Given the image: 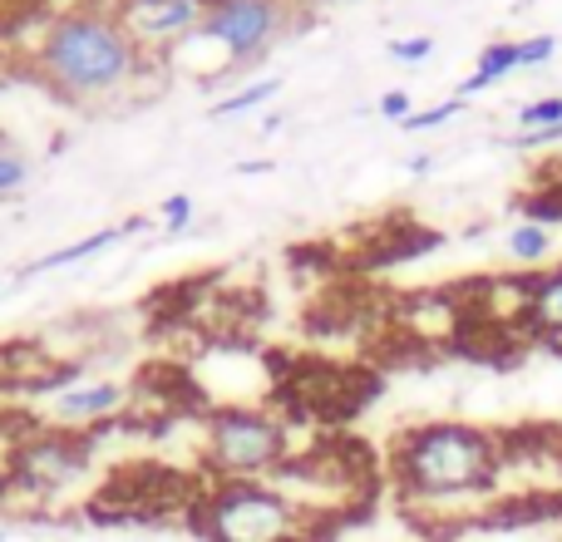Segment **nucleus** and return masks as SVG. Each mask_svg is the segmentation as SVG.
<instances>
[{"label": "nucleus", "mask_w": 562, "mask_h": 542, "mask_svg": "<svg viewBox=\"0 0 562 542\" xmlns=\"http://www.w3.org/2000/svg\"><path fill=\"white\" fill-rule=\"evenodd\" d=\"M30 69L49 94L79 109L119 104L148 75H164L158 59L144 55L138 39L124 30L119 5H94V0H79L49 15V25L30 49Z\"/></svg>", "instance_id": "1"}, {"label": "nucleus", "mask_w": 562, "mask_h": 542, "mask_svg": "<svg viewBox=\"0 0 562 542\" xmlns=\"http://www.w3.org/2000/svg\"><path fill=\"white\" fill-rule=\"evenodd\" d=\"M508 474V439L464 419H429L395 439L390 484L405 508H464L488 498Z\"/></svg>", "instance_id": "2"}, {"label": "nucleus", "mask_w": 562, "mask_h": 542, "mask_svg": "<svg viewBox=\"0 0 562 542\" xmlns=\"http://www.w3.org/2000/svg\"><path fill=\"white\" fill-rule=\"evenodd\" d=\"M193 523L207 542H311L321 518H311L277 478L207 484L193 498Z\"/></svg>", "instance_id": "3"}, {"label": "nucleus", "mask_w": 562, "mask_h": 542, "mask_svg": "<svg viewBox=\"0 0 562 542\" xmlns=\"http://www.w3.org/2000/svg\"><path fill=\"white\" fill-rule=\"evenodd\" d=\"M291 429L277 409L217 405L203 425V468L213 484L237 478H277L291 464Z\"/></svg>", "instance_id": "4"}, {"label": "nucleus", "mask_w": 562, "mask_h": 542, "mask_svg": "<svg viewBox=\"0 0 562 542\" xmlns=\"http://www.w3.org/2000/svg\"><path fill=\"white\" fill-rule=\"evenodd\" d=\"M89 434H69V429H30V434L15 439V449H10L5 468L0 474H10L20 488H30V494L40 498V504L49 508V498L65 494L69 484H79V478L89 474Z\"/></svg>", "instance_id": "5"}, {"label": "nucleus", "mask_w": 562, "mask_h": 542, "mask_svg": "<svg viewBox=\"0 0 562 542\" xmlns=\"http://www.w3.org/2000/svg\"><path fill=\"white\" fill-rule=\"evenodd\" d=\"M203 25L233 49L237 65H252L257 55H267L286 35L291 0H213Z\"/></svg>", "instance_id": "6"}, {"label": "nucleus", "mask_w": 562, "mask_h": 542, "mask_svg": "<svg viewBox=\"0 0 562 542\" xmlns=\"http://www.w3.org/2000/svg\"><path fill=\"white\" fill-rule=\"evenodd\" d=\"M213 10V0H119V20L138 39L144 55H164L173 39H183L188 30H198Z\"/></svg>", "instance_id": "7"}, {"label": "nucleus", "mask_w": 562, "mask_h": 542, "mask_svg": "<svg viewBox=\"0 0 562 542\" xmlns=\"http://www.w3.org/2000/svg\"><path fill=\"white\" fill-rule=\"evenodd\" d=\"M75 380L79 365L49 355L45 340H5L0 346V389H10V395H59Z\"/></svg>", "instance_id": "8"}, {"label": "nucleus", "mask_w": 562, "mask_h": 542, "mask_svg": "<svg viewBox=\"0 0 562 542\" xmlns=\"http://www.w3.org/2000/svg\"><path fill=\"white\" fill-rule=\"evenodd\" d=\"M128 399L134 395H128V385H119V380H75V385H65L49 399V425L69 429V434H89V429L124 415Z\"/></svg>", "instance_id": "9"}, {"label": "nucleus", "mask_w": 562, "mask_h": 542, "mask_svg": "<svg viewBox=\"0 0 562 542\" xmlns=\"http://www.w3.org/2000/svg\"><path fill=\"white\" fill-rule=\"evenodd\" d=\"M158 69H164V75H178V79H193V84H217V79H227L243 65H237V55L213 35V30L198 25L158 55Z\"/></svg>", "instance_id": "10"}, {"label": "nucleus", "mask_w": 562, "mask_h": 542, "mask_svg": "<svg viewBox=\"0 0 562 542\" xmlns=\"http://www.w3.org/2000/svg\"><path fill=\"white\" fill-rule=\"evenodd\" d=\"M518 330H524L528 340H543V346L562 350V262L543 267V271H528Z\"/></svg>", "instance_id": "11"}, {"label": "nucleus", "mask_w": 562, "mask_h": 542, "mask_svg": "<svg viewBox=\"0 0 562 542\" xmlns=\"http://www.w3.org/2000/svg\"><path fill=\"white\" fill-rule=\"evenodd\" d=\"M128 227H138V223H128ZM128 227H99V233H89V237H79V242H65V247H55V252H45V257H35L20 276H49V271H65V267H75V262H89L94 252H104V247H114L119 237L128 233Z\"/></svg>", "instance_id": "12"}, {"label": "nucleus", "mask_w": 562, "mask_h": 542, "mask_svg": "<svg viewBox=\"0 0 562 542\" xmlns=\"http://www.w3.org/2000/svg\"><path fill=\"white\" fill-rule=\"evenodd\" d=\"M518 69V45H508V39H494V45L479 55V65H474V75L459 84V99H469V94H479V89H488V84H498V79H508Z\"/></svg>", "instance_id": "13"}, {"label": "nucleus", "mask_w": 562, "mask_h": 542, "mask_svg": "<svg viewBox=\"0 0 562 542\" xmlns=\"http://www.w3.org/2000/svg\"><path fill=\"white\" fill-rule=\"evenodd\" d=\"M508 257L518 267H543L553 257V227H538V223H518L508 233Z\"/></svg>", "instance_id": "14"}, {"label": "nucleus", "mask_w": 562, "mask_h": 542, "mask_svg": "<svg viewBox=\"0 0 562 542\" xmlns=\"http://www.w3.org/2000/svg\"><path fill=\"white\" fill-rule=\"evenodd\" d=\"M281 89V79H252V84H243L237 94H227V99H217L213 104V118H237V114H247V109H262L267 99H272Z\"/></svg>", "instance_id": "15"}, {"label": "nucleus", "mask_w": 562, "mask_h": 542, "mask_svg": "<svg viewBox=\"0 0 562 542\" xmlns=\"http://www.w3.org/2000/svg\"><path fill=\"white\" fill-rule=\"evenodd\" d=\"M518 124L533 128V134H553V128H562V94L528 99V104L518 109Z\"/></svg>", "instance_id": "16"}, {"label": "nucleus", "mask_w": 562, "mask_h": 542, "mask_svg": "<svg viewBox=\"0 0 562 542\" xmlns=\"http://www.w3.org/2000/svg\"><path fill=\"white\" fill-rule=\"evenodd\" d=\"M25 178H30V158L0 138V197L20 193V188H25Z\"/></svg>", "instance_id": "17"}, {"label": "nucleus", "mask_w": 562, "mask_h": 542, "mask_svg": "<svg viewBox=\"0 0 562 542\" xmlns=\"http://www.w3.org/2000/svg\"><path fill=\"white\" fill-rule=\"evenodd\" d=\"M464 104H469V99H445V104H429V109H415V114H409L405 118V128H409V134H425V128H439V124H449V118H459V114H464Z\"/></svg>", "instance_id": "18"}, {"label": "nucleus", "mask_w": 562, "mask_h": 542, "mask_svg": "<svg viewBox=\"0 0 562 542\" xmlns=\"http://www.w3.org/2000/svg\"><path fill=\"white\" fill-rule=\"evenodd\" d=\"M154 213H158V223H164L168 233H188V227H193V213H198V207H193V193H168L164 203L154 207Z\"/></svg>", "instance_id": "19"}, {"label": "nucleus", "mask_w": 562, "mask_h": 542, "mask_svg": "<svg viewBox=\"0 0 562 542\" xmlns=\"http://www.w3.org/2000/svg\"><path fill=\"white\" fill-rule=\"evenodd\" d=\"M558 55V35H533V39H518V69H538Z\"/></svg>", "instance_id": "20"}, {"label": "nucleus", "mask_w": 562, "mask_h": 542, "mask_svg": "<svg viewBox=\"0 0 562 542\" xmlns=\"http://www.w3.org/2000/svg\"><path fill=\"white\" fill-rule=\"evenodd\" d=\"M435 55V39L429 35H405V39H390V59H400V65H419V59Z\"/></svg>", "instance_id": "21"}, {"label": "nucleus", "mask_w": 562, "mask_h": 542, "mask_svg": "<svg viewBox=\"0 0 562 542\" xmlns=\"http://www.w3.org/2000/svg\"><path fill=\"white\" fill-rule=\"evenodd\" d=\"M380 114L395 118V124H405V118L415 114V99H409L405 89H385V94H380Z\"/></svg>", "instance_id": "22"}, {"label": "nucleus", "mask_w": 562, "mask_h": 542, "mask_svg": "<svg viewBox=\"0 0 562 542\" xmlns=\"http://www.w3.org/2000/svg\"><path fill=\"white\" fill-rule=\"evenodd\" d=\"M237 173H247V178H252V173H272V163H267V158H247V163H237Z\"/></svg>", "instance_id": "23"}, {"label": "nucleus", "mask_w": 562, "mask_h": 542, "mask_svg": "<svg viewBox=\"0 0 562 542\" xmlns=\"http://www.w3.org/2000/svg\"><path fill=\"white\" fill-rule=\"evenodd\" d=\"M429 163H435V158H429V154H415V158H409V173H425Z\"/></svg>", "instance_id": "24"}, {"label": "nucleus", "mask_w": 562, "mask_h": 542, "mask_svg": "<svg viewBox=\"0 0 562 542\" xmlns=\"http://www.w3.org/2000/svg\"><path fill=\"white\" fill-rule=\"evenodd\" d=\"M5 291H10V276H0V296H5Z\"/></svg>", "instance_id": "25"}, {"label": "nucleus", "mask_w": 562, "mask_h": 542, "mask_svg": "<svg viewBox=\"0 0 562 542\" xmlns=\"http://www.w3.org/2000/svg\"><path fill=\"white\" fill-rule=\"evenodd\" d=\"M5 538H10V528H5V523H0V542H5Z\"/></svg>", "instance_id": "26"}, {"label": "nucleus", "mask_w": 562, "mask_h": 542, "mask_svg": "<svg viewBox=\"0 0 562 542\" xmlns=\"http://www.w3.org/2000/svg\"><path fill=\"white\" fill-rule=\"evenodd\" d=\"M558 459H562V434H558Z\"/></svg>", "instance_id": "27"}]
</instances>
